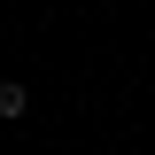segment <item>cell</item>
Returning <instances> with one entry per match:
<instances>
[{
  "label": "cell",
  "mask_w": 155,
  "mask_h": 155,
  "mask_svg": "<svg viewBox=\"0 0 155 155\" xmlns=\"http://www.w3.org/2000/svg\"><path fill=\"white\" fill-rule=\"evenodd\" d=\"M0 116H8V124H16V116H31V93H23L16 78H0Z\"/></svg>",
  "instance_id": "1"
}]
</instances>
